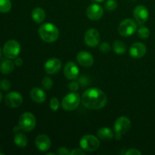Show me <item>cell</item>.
<instances>
[{"label": "cell", "instance_id": "1", "mask_svg": "<svg viewBox=\"0 0 155 155\" xmlns=\"http://www.w3.org/2000/svg\"><path fill=\"white\" fill-rule=\"evenodd\" d=\"M81 102L85 107L92 110L103 108L107 102L106 94L98 88H90L83 92Z\"/></svg>", "mask_w": 155, "mask_h": 155}, {"label": "cell", "instance_id": "2", "mask_svg": "<svg viewBox=\"0 0 155 155\" xmlns=\"http://www.w3.org/2000/svg\"><path fill=\"white\" fill-rule=\"evenodd\" d=\"M39 35L44 42L51 43L58 39L59 30L51 23H45L42 24L39 27Z\"/></svg>", "mask_w": 155, "mask_h": 155}, {"label": "cell", "instance_id": "3", "mask_svg": "<svg viewBox=\"0 0 155 155\" xmlns=\"http://www.w3.org/2000/svg\"><path fill=\"white\" fill-rule=\"evenodd\" d=\"M81 101L80 95L77 92H71L65 95L61 101L62 108L67 111H71L79 107Z\"/></svg>", "mask_w": 155, "mask_h": 155}, {"label": "cell", "instance_id": "4", "mask_svg": "<svg viewBox=\"0 0 155 155\" xmlns=\"http://www.w3.org/2000/svg\"><path fill=\"white\" fill-rule=\"evenodd\" d=\"M80 145L84 151L92 152L99 148L100 142L98 138L93 135H86L80 139Z\"/></svg>", "mask_w": 155, "mask_h": 155}, {"label": "cell", "instance_id": "5", "mask_svg": "<svg viewBox=\"0 0 155 155\" xmlns=\"http://www.w3.org/2000/svg\"><path fill=\"white\" fill-rule=\"evenodd\" d=\"M36 120L34 115L30 112H25L20 116L18 126L25 132H30L36 127Z\"/></svg>", "mask_w": 155, "mask_h": 155}, {"label": "cell", "instance_id": "6", "mask_svg": "<svg viewBox=\"0 0 155 155\" xmlns=\"http://www.w3.org/2000/svg\"><path fill=\"white\" fill-rule=\"evenodd\" d=\"M114 131L116 133L117 139H120L124 134L130 130L131 127V121L127 117H120L114 122Z\"/></svg>", "mask_w": 155, "mask_h": 155}, {"label": "cell", "instance_id": "7", "mask_svg": "<svg viewBox=\"0 0 155 155\" xmlns=\"http://www.w3.org/2000/svg\"><path fill=\"white\" fill-rule=\"evenodd\" d=\"M3 54L7 58L15 59L21 52V45L15 39L7 41L3 46Z\"/></svg>", "mask_w": 155, "mask_h": 155}, {"label": "cell", "instance_id": "8", "mask_svg": "<svg viewBox=\"0 0 155 155\" xmlns=\"http://www.w3.org/2000/svg\"><path fill=\"white\" fill-rule=\"evenodd\" d=\"M137 24L136 21L130 19H125L120 22V24L118 26V33L120 35L124 37H127V36H130L133 34H134L136 31H137Z\"/></svg>", "mask_w": 155, "mask_h": 155}, {"label": "cell", "instance_id": "9", "mask_svg": "<svg viewBox=\"0 0 155 155\" xmlns=\"http://www.w3.org/2000/svg\"><path fill=\"white\" fill-rule=\"evenodd\" d=\"M100 33L96 29L90 28L86 32L84 36V41L85 43L89 47L98 46L100 42Z\"/></svg>", "mask_w": 155, "mask_h": 155}, {"label": "cell", "instance_id": "10", "mask_svg": "<svg viewBox=\"0 0 155 155\" xmlns=\"http://www.w3.org/2000/svg\"><path fill=\"white\" fill-rule=\"evenodd\" d=\"M5 101L8 107H12V108H16L22 104L23 97L19 92H11L6 95Z\"/></svg>", "mask_w": 155, "mask_h": 155}, {"label": "cell", "instance_id": "11", "mask_svg": "<svg viewBox=\"0 0 155 155\" xmlns=\"http://www.w3.org/2000/svg\"><path fill=\"white\" fill-rule=\"evenodd\" d=\"M133 16L139 24H143L148 21L149 17V12L145 5H139L133 10Z\"/></svg>", "mask_w": 155, "mask_h": 155}, {"label": "cell", "instance_id": "12", "mask_svg": "<svg viewBox=\"0 0 155 155\" xmlns=\"http://www.w3.org/2000/svg\"><path fill=\"white\" fill-rule=\"evenodd\" d=\"M104 15L103 8L98 4H92L86 9V16L91 21H98Z\"/></svg>", "mask_w": 155, "mask_h": 155}, {"label": "cell", "instance_id": "13", "mask_svg": "<svg viewBox=\"0 0 155 155\" xmlns=\"http://www.w3.org/2000/svg\"><path fill=\"white\" fill-rule=\"evenodd\" d=\"M64 74L69 80H74L78 78L80 70L77 64L73 61L68 62L64 68Z\"/></svg>", "mask_w": 155, "mask_h": 155}, {"label": "cell", "instance_id": "14", "mask_svg": "<svg viewBox=\"0 0 155 155\" xmlns=\"http://www.w3.org/2000/svg\"><path fill=\"white\" fill-rule=\"evenodd\" d=\"M61 68V61L57 58H51L46 61L45 63V72L49 75L55 74L58 72Z\"/></svg>", "mask_w": 155, "mask_h": 155}, {"label": "cell", "instance_id": "15", "mask_svg": "<svg viewBox=\"0 0 155 155\" xmlns=\"http://www.w3.org/2000/svg\"><path fill=\"white\" fill-rule=\"evenodd\" d=\"M147 52V48L142 42H135L130 48V54L133 58H142Z\"/></svg>", "mask_w": 155, "mask_h": 155}, {"label": "cell", "instance_id": "16", "mask_svg": "<svg viewBox=\"0 0 155 155\" xmlns=\"http://www.w3.org/2000/svg\"><path fill=\"white\" fill-rule=\"evenodd\" d=\"M51 139L47 135L40 134L35 139V145L40 151H46L51 147Z\"/></svg>", "mask_w": 155, "mask_h": 155}, {"label": "cell", "instance_id": "17", "mask_svg": "<svg viewBox=\"0 0 155 155\" xmlns=\"http://www.w3.org/2000/svg\"><path fill=\"white\" fill-rule=\"evenodd\" d=\"M77 61L81 66L89 68L94 64V58L90 53L86 51H81L77 54Z\"/></svg>", "mask_w": 155, "mask_h": 155}, {"label": "cell", "instance_id": "18", "mask_svg": "<svg viewBox=\"0 0 155 155\" xmlns=\"http://www.w3.org/2000/svg\"><path fill=\"white\" fill-rule=\"evenodd\" d=\"M30 98L36 103H43L46 99V94L39 87H34L30 91Z\"/></svg>", "mask_w": 155, "mask_h": 155}, {"label": "cell", "instance_id": "19", "mask_svg": "<svg viewBox=\"0 0 155 155\" xmlns=\"http://www.w3.org/2000/svg\"><path fill=\"white\" fill-rule=\"evenodd\" d=\"M32 19L34 22L36 24H40V23L43 22L45 18V12L43 8H35L31 13Z\"/></svg>", "mask_w": 155, "mask_h": 155}, {"label": "cell", "instance_id": "20", "mask_svg": "<svg viewBox=\"0 0 155 155\" xmlns=\"http://www.w3.org/2000/svg\"><path fill=\"white\" fill-rule=\"evenodd\" d=\"M12 59H5L0 64V72L2 74H9L15 69V62Z\"/></svg>", "mask_w": 155, "mask_h": 155}, {"label": "cell", "instance_id": "21", "mask_svg": "<svg viewBox=\"0 0 155 155\" xmlns=\"http://www.w3.org/2000/svg\"><path fill=\"white\" fill-rule=\"evenodd\" d=\"M97 134H98V138L104 141L111 140L114 137V132L110 128H107V127H101V128H100L98 130Z\"/></svg>", "mask_w": 155, "mask_h": 155}, {"label": "cell", "instance_id": "22", "mask_svg": "<svg viewBox=\"0 0 155 155\" xmlns=\"http://www.w3.org/2000/svg\"><path fill=\"white\" fill-rule=\"evenodd\" d=\"M113 50L116 54H124L127 51V45L121 40H116L113 43Z\"/></svg>", "mask_w": 155, "mask_h": 155}, {"label": "cell", "instance_id": "23", "mask_svg": "<svg viewBox=\"0 0 155 155\" xmlns=\"http://www.w3.org/2000/svg\"><path fill=\"white\" fill-rule=\"evenodd\" d=\"M14 142L17 146L20 147V148H24L27 146V138L25 135L23 133H18L15 135V138H14Z\"/></svg>", "mask_w": 155, "mask_h": 155}, {"label": "cell", "instance_id": "24", "mask_svg": "<svg viewBox=\"0 0 155 155\" xmlns=\"http://www.w3.org/2000/svg\"><path fill=\"white\" fill-rule=\"evenodd\" d=\"M12 7L11 0H0V12L8 13L11 11Z\"/></svg>", "mask_w": 155, "mask_h": 155}, {"label": "cell", "instance_id": "25", "mask_svg": "<svg viewBox=\"0 0 155 155\" xmlns=\"http://www.w3.org/2000/svg\"><path fill=\"white\" fill-rule=\"evenodd\" d=\"M137 35L140 39H145L149 37L150 36V30L147 27H142L137 29Z\"/></svg>", "mask_w": 155, "mask_h": 155}, {"label": "cell", "instance_id": "26", "mask_svg": "<svg viewBox=\"0 0 155 155\" xmlns=\"http://www.w3.org/2000/svg\"><path fill=\"white\" fill-rule=\"evenodd\" d=\"M42 86L43 89L46 90H50L53 86V80H51V77H45L42 80Z\"/></svg>", "mask_w": 155, "mask_h": 155}, {"label": "cell", "instance_id": "27", "mask_svg": "<svg viewBox=\"0 0 155 155\" xmlns=\"http://www.w3.org/2000/svg\"><path fill=\"white\" fill-rule=\"evenodd\" d=\"M104 6L107 11L113 12V11L116 10L117 8V2L115 0H107L104 4Z\"/></svg>", "mask_w": 155, "mask_h": 155}, {"label": "cell", "instance_id": "28", "mask_svg": "<svg viewBox=\"0 0 155 155\" xmlns=\"http://www.w3.org/2000/svg\"><path fill=\"white\" fill-rule=\"evenodd\" d=\"M12 87L11 82L7 79H3L0 81V89L3 91H8Z\"/></svg>", "mask_w": 155, "mask_h": 155}, {"label": "cell", "instance_id": "29", "mask_svg": "<svg viewBox=\"0 0 155 155\" xmlns=\"http://www.w3.org/2000/svg\"><path fill=\"white\" fill-rule=\"evenodd\" d=\"M59 107H60V101H59L58 98H52L50 101V108L53 111H57L58 110Z\"/></svg>", "mask_w": 155, "mask_h": 155}, {"label": "cell", "instance_id": "30", "mask_svg": "<svg viewBox=\"0 0 155 155\" xmlns=\"http://www.w3.org/2000/svg\"><path fill=\"white\" fill-rule=\"evenodd\" d=\"M80 88V85H79V83L77 81H72L71 83H69L68 85V89H70L71 92H76Z\"/></svg>", "mask_w": 155, "mask_h": 155}, {"label": "cell", "instance_id": "31", "mask_svg": "<svg viewBox=\"0 0 155 155\" xmlns=\"http://www.w3.org/2000/svg\"><path fill=\"white\" fill-rule=\"evenodd\" d=\"M99 50L103 53H107L110 51V46L107 42H102L99 45Z\"/></svg>", "mask_w": 155, "mask_h": 155}, {"label": "cell", "instance_id": "32", "mask_svg": "<svg viewBox=\"0 0 155 155\" xmlns=\"http://www.w3.org/2000/svg\"><path fill=\"white\" fill-rule=\"evenodd\" d=\"M57 154L58 155H71V151H69V150L67 148L61 147L58 149Z\"/></svg>", "mask_w": 155, "mask_h": 155}, {"label": "cell", "instance_id": "33", "mask_svg": "<svg viewBox=\"0 0 155 155\" xmlns=\"http://www.w3.org/2000/svg\"><path fill=\"white\" fill-rule=\"evenodd\" d=\"M126 155H142V152L136 148H131L126 152Z\"/></svg>", "mask_w": 155, "mask_h": 155}, {"label": "cell", "instance_id": "34", "mask_svg": "<svg viewBox=\"0 0 155 155\" xmlns=\"http://www.w3.org/2000/svg\"><path fill=\"white\" fill-rule=\"evenodd\" d=\"M71 155H85L86 152H85L84 150L83 149H79V148H75L73 151H71Z\"/></svg>", "mask_w": 155, "mask_h": 155}, {"label": "cell", "instance_id": "35", "mask_svg": "<svg viewBox=\"0 0 155 155\" xmlns=\"http://www.w3.org/2000/svg\"><path fill=\"white\" fill-rule=\"evenodd\" d=\"M15 64L18 67L22 66L23 64V60L21 58H16L15 61Z\"/></svg>", "mask_w": 155, "mask_h": 155}, {"label": "cell", "instance_id": "36", "mask_svg": "<svg viewBox=\"0 0 155 155\" xmlns=\"http://www.w3.org/2000/svg\"><path fill=\"white\" fill-rule=\"evenodd\" d=\"M95 1L97 2L101 3V2H104V1H105V0H95Z\"/></svg>", "mask_w": 155, "mask_h": 155}, {"label": "cell", "instance_id": "37", "mask_svg": "<svg viewBox=\"0 0 155 155\" xmlns=\"http://www.w3.org/2000/svg\"><path fill=\"white\" fill-rule=\"evenodd\" d=\"M2 93L0 92V102L2 101Z\"/></svg>", "mask_w": 155, "mask_h": 155}, {"label": "cell", "instance_id": "38", "mask_svg": "<svg viewBox=\"0 0 155 155\" xmlns=\"http://www.w3.org/2000/svg\"><path fill=\"white\" fill-rule=\"evenodd\" d=\"M46 155H54V153H47Z\"/></svg>", "mask_w": 155, "mask_h": 155}, {"label": "cell", "instance_id": "39", "mask_svg": "<svg viewBox=\"0 0 155 155\" xmlns=\"http://www.w3.org/2000/svg\"><path fill=\"white\" fill-rule=\"evenodd\" d=\"M2 53V48H1V47H0V58H1Z\"/></svg>", "mask_w": 155, "mask_h": 155}]
</instances>
